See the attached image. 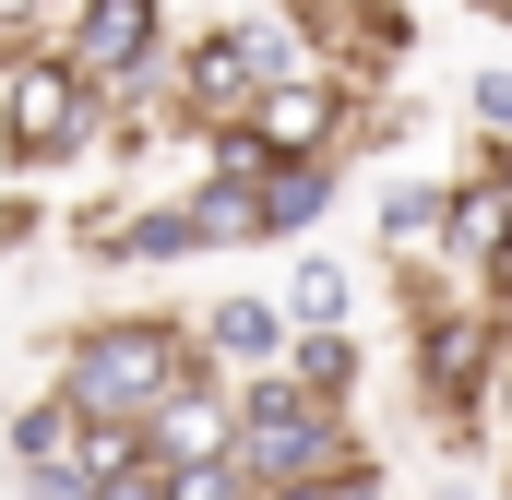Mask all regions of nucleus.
I'll return each mask as SVG.
<instances>
[{"label": "nucleus", "mask_w": 512, "mask_h": 500, "mask_svg": "<svg viewBox=\"0 0 512 500\" xmlns=\"http://www.w3.org/2000/svg\"><path fill=\"white\" fill-rule=\"evenodd\" d=\"M251 131L274 143V167H346L358 155V96L334 72H310V84H274L251 108Z\"/></svg>", "instance_id": "obj_7"}, {"label": "nucleus", "mask_w": 512, "mask_h": 500, "mask_svg": "<svg viewBox=\"0 0 512 500\" xmlns=\"http://www.w3.org/2000/svg\"><path fill=\"white\" fill-rule=\"evenodd\" d=\"M203 370H215V358H203V322H179V310H96V322L60 334L48 393H60L84 429H155Z\"/></svg>", "instance_id": "obj_1"}, {"label": "nucleus", "mask_w": 512, "mask_h": 500, "mask_svg": "<svg viewBox=\"0 0 512 500\" xmlns=\"http://www.w3.org/2000/svg\"><path fill=\"white\" fill-rule=\"evenodd\" d=\"M346 310H358V274H346L334 250H298V262H286V322H298V334H346Z\"/></svg>", "instance_id": "obj_13"}, {"label": "nucleus", "mask_w": 512, "mask_h": 500, "mask_svg": "<svg viewBox=\"0 0 512 500\" xmlns=\"http://www.w3.org/2000/svg\"><path fill=\"white\" fill-rule=\"evenodd\" d=\"M12 489H24V500H96L84 477H12Z\"/></svg>", "instance_id": "obj_20"}, {"label": "nucleus", "mask_w": 512, "mask_h": 500, "mask_svg": "<svg viewBox=\"0 0 512 500\" xmlns=\"http://www.w3.org/2000/svg\"><path fill=\"white\" fill-rule=\"evenodd\" d=\"M72 155H108V96L48 48V60H12L0 72V167L36 179V167H72Z\"/></svg>", "instance_id": "obj_4"}, {"label": "nucleus", "mask_w": 512, "mask_h": 500, "mask_svg": "<svg viewBox=\"0 0 512 500\" xmlns=\"http://www.w3.org/2000/svg\"><path fill=\"white\" fill-rule=\"evenodd\" d=\"M0 441H12V477H84V441H96V429L36 381V393L12 405V429H0Z\"/></svg>", "instance_id": "obj_11"}, {"label": "nucleus", "mask_w": 512, "mask_h": 500, "mask_svg": "<svg viewBox=\"0 0 512 500\" xmlns=\"http://www.w3.org/2000/svg\"><path fill=\"white\" fill-rule=\"evenodd\" d=\"M262 108V72L239 60V36H227V12H179V72H167V120L179 131H239Z\"/></svg>", "instance_id": "obj_6"}, {"label": "nucleus", "mask_w": 512, "mask_h": 500, "mask_svg": "<svg viewBox=\"0 0 512 500\" xmlns=\"http://www.w3.org/2000/svg\"><path fill=\"white\" fill-rule=\"evenodd\" d=\"M143 453H155L167 477H191V465H227V453H239V381H227V370H203L179 405H167V417H155V429H143Z\"/></svg>", "instance_id": "obj_9"}, {"label": "nucleus", "mask_w": 512, "mask_h": 500, "mask_svg": "<svg viewBox=\"0 0 512 500\" xmlns=\"http://www.w3.org/2000/svg\"><path fill=\"white\" fill-rule=\"evenodd\" d=\"M24 239H48V203L36 191H0V250H24Z\"/></svg>", "instance_id": "obj_18"}, {"label": "nucleus", "mask_w": 512, "mask_h": 500, "mask_svg": "<svg viewBox=\"0 0 512 500\" xmlns=\"http://www.w3.org/2000/svg\"><path fill=\"white\" fill-rule=\"evenodd\" d=\"M239 465H251L262 489H346V477H370L382 453L358 441V417H334V405H310L298 381H239Z\"/></svg>", "instance_id": "obj_3"}, {"label": "nucleus", "mask_w": 512, "mask_h": 500, "mask_svg": "<svg viewBox=\"0 0 512 500\" xmlns=\"http://www.w3.org/2000/svg\"><path fill=\"white\" fill-rule=\"evenodd\" d=\"M203 358L227 381H274L298 358V322H286V298H215L203 310Z\"/></svg>", "instance_id": "obj_10"}, {"label": "nucleus", "mask_w": 512, "mask_h": 500, "mask_svg": "<svg viewBox=\"0 0 512 500\" xmlns=\"http://www.w3.org/2000/svg\"><path fill=\"white\" fill-rule=\"evenodd\" d=\"M274 500H334V489H274Z\"/></svg>", "instance_id": "obj_23"}, {"label": "nucleus", "mask_w": 512, "mask_h": 500, "mask_svg": "<svg viewBox=\"0 0 512 500\" xmlns=\"http://www.w3.org/2000/svg\"><path fill=\"white\" fill-rule=\"evenodd\" d=\"M334 500H393V477H382V465H370V477H346V489H334Z\"/></svg>", "instance_id": "obj_22"}, {"label": "nucleus", "mask_w": 512, "mask_h": 500, "mask_svg": "<svg viewBox=\"0 0 512 500\" xmlns=\"http://www.w3.org/2000/svg\"><path fill=\"white\" fill-rule=\"evenodd\" d=\"M501 310H512V274H501Z\"/></svg>", "instance_id": "obj_24"}, {"label": "nucleus", "mask_w": 512, "mask_h": 500, "mask_svg": "<svg viewBox=\"0 0 512 500\" xmlns=\"http://www.w3.org/2000/svg\"><path fill=\"white\" fill-rule=\"evenodd\" d=\"M453 179H382V262H441Z\"/></svg>", "instance_id": "obj_12"}, {"label": "nucleus", "mask_w": 512, "mask_h": 500, "mask_svg": "<svg viewBox=\"0 0 512 500\" xmlns=\"http://www.w3.org/2000/svg\"><path fill=\"white\" fill-rule=\"evenodd\" d=\"M465 120H477V143H512V72H477L465 84Z\"/></svg>", "instance_id": "obj_17"}, {"label": "nucleus", "mask_w": 512, "mask_h": 500, "mask_svg": "<svg viewBox=\"0 0 512 500\" xmlns=\"http://www.w3.org/2000/svg\"><path fill=\"white\" fill-rule=\"evenodd\" d=\"M286 381H298L310 405H334V417H346V405H358V381H370V346H358V334H298Z\"/></svg>", "instance_id": "obj_14"}, {"label": "nucleus", "mask_w": 512, "mask_h": 500, "mask_svg": "<svg viewBox=\"0 0 512 500\" xmlns=\"http://www.w3.org/2000/svg\"><path fill=\"white\" fill-rule=\"evenodd\" d=\"M167 489H179V500H274L239 453H227V465H191V477H167Z\"/></svg>", "instance_id": "obj_16"}, {"label": "nucleus", "mask_w": 512, "mask_h": 500, "mask_svg": "<svg viewBox=\"0 0 512 500\" xmlns=\"http://www.w3.org/2000/svg\"><path fill=\"white\" fill-rule=\"evenodd\" d=\"M72 239L96 250V262H203V250H215L191 203H84Z\"/></svg>", "instance_id": "obj_8"}, {"label": "nucleus", "mask_w": 512, "mask_h": 500, "mask_svg": "<svg viewBox=\"0 0 512 500\" xmlns=\"http://www.w3.org/2000/svg\"><path fill=\"white\" fill-rule=\"evenodd\" d=\"M96 500H179V489H167V465L143 453V465H131V477H108V489H96Z\"/></svg>", "instance_id": "obj_19"}, {"label": "nucleus", "mask_w": 512, "mask_h": 500, "mask_svg": "<svg viewBox=\"0 0 512 500\" xmlns=\"http://www.w3.org/2000/svg\"><path fill=\"white\" fill-rule=\"evenodd\" d=\"M453 298H489L501 310V274H512V143H477L453 167V227H441V262H429Z\"/></svg>", "instance_id": "obj_5"}, {"label": "nucleus", "mask_w": 512, "mask_h": 500, "mask_svg": "<svg viewBox=\"0 0 512 500\" xmlns=\"http://www.w3.org/2000/svg\"><path fill=\"white\" fill-rule=\"evenodd\" d=\"M501 358H512V310L489 298H441L405 322V393L441 441H489V393H501Z\"/></svg>", "instance_id": "obj_2"}, {"label": "nucleus", "mask_w": 512, "mask_h": 500, "mask_svg": "<svg viewBox=\"0 0 512 500\" xmlns=\"http://www.w3.org/2000/svg\"><path fill=\"white\" fill-rule=\"evenodd\" d=\"M489 441H512V358H501V393H489Z\"/></svg>", "instance_id": "obj_21"}, {"label": "nucleus", "mask_w": 512, "mask_h": 500, "mask_svg": "<svg viewBox=\"0 0 512 500\" xmlns=\"http://www.w3.org/2000/svg\"><path fill=\"white\" fill-rule=\"evenodd\" d=\"M334 203H346V167H286V179L262 191V239H310Z\"/></svg>", "instance_id": "obj_15"}]
</instances>
